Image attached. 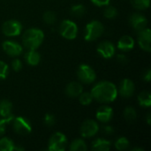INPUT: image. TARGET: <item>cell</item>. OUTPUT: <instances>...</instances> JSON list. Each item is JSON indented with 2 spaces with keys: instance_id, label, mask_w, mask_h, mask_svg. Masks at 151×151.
<instances>
[{
  "instance_id": "obj_29",
  "label": "cell",
  "mask_w": 151,
  "mask_h": 151,
  "mask_svg": "<svg viewBox=\"0 0 151 151\" xmlns=\"http://www.w3.org/2000/svg\"><path fill=\"white\" fill-rule=\"evenodd\" d=\"M79 101L82 105H88L92 103L93 101V96L90 93L88 92H85V93H81L79 96Z\"/></svg>"
},
{
  "instance_id": "obj_10",
  "label": "cell",
  "mask_w": 151,
  "mask_h": 151,
  "mask_svg": "<svg viewBox=\"0 0 151 151\" xmlns=\"http://www.w3.org/2000/svg\"><path fill=\"white\" fill-rule=\"evenodd\" d=\"M129 24L135 31L139 32L147 27L148 19H146L144 15L135 12V13H133L129 17Z\"/></svg>"
},
{
  "instance_id": "obj_40",
  "label": "cell",
  "mask_w": 151,
  "mask_h": 151,
  "mask_svg": "<svg viewBox=\"0 0 151 151\" xmlns=\"http://www.w3.org/2000/svg\"><path fill=\"white\" fill-rule=\"evenodd\" d=\"M132 151H144V150L142 149H140V148H134Z\"/></svg>"
},
{
  "instance_id": "obj_3",
  "label": "cell",
  "mask_w": 151,
  "mask_h": 151,
  "mask_svg": "<svg viewBox=\"0 0 151 151\" xmlns=\"http://www.w3.org/2000/svg\"><path fill=\"white\" fill-rule=\"evenodd\" d=\"M104 31V25L98 20H92L87 24L84 32V39L87 42H93L98 39Z\"/></svg>"
},
{
  "instance_id": "obj_24",
  "label": "cell",
  "mask_w": 151,
  "mask_h": 151,
  "mask_svg": "<svg viewBox=\"0 0 151 151\" xmlns=\"http://www.w3.org/2000/svg\"><path fill=\"white\" fill-rule=\"evenodd\" d=\"M124 118L129 123L134 122L137 119V112H136L135 109L131 106L127 107L124 111Z\"/></svg>"
},
{
  "instance_id": "obj_14",
  "label": "cell",
  "mask_w": 151,
  "mask_h": 151,
  "mask_svg": "<svg viewBox=\"0 0 151 151\" xmlns=\"http://www.w3.org/2000/svg\"><path fill=\"white\" fill-rule=\"evenodd\" d=\"M134 90H135V87H134V82L129 79H124L121 81L119 84L118 93H119V95L122 97L129 98L134 95Z\"/></svg>"
},
{
  "instance_id": "obj_13",
  "label": "cell",
  "mask_w": 151,
  "mask_h": 151,
  "mask_svg": "<svg viewBox=\"0 0 151 151\" xmlns=\"http://www.w3.org/2000/svg\"><path fill=\"white\" fill-rule=\"evenodd\" d=\"M96 50L104 58H111L115 55V46L111 42L109 41H104L100 42L96 48Z\"/></svg>"
},
{
  "instance_id": "obj_36",
  "label": "cell",
  "mask_w": 151,
  "mask_h": 151,
  "mask_svg": "<svg viewBox=\"0 0 151 151\" xmlns=\"http://www.w3.org/2000/svg\"><path fill=\"white\" fill-rule=\"evenodd\" d=\"M90 1L97 6H106L109 4L111 0H90Z\"/></svg>"
},
{
  "instance_id": "obj_8",
  "label": "cell",
  "mask_w": 151,
  "mask_h": 151,
  "mask_svg": "<svg viewBox=\"0 0 151 151\" xmlns=\"http://www.w3.org/2000/svg\"><path fill=\"white\" fill-rule=\"evenodd\" d=\"M22 31V25L19 21L10 19L5 21L2 26V32L6 36H17Z\"/></svg>"
},
{
  "instance_id": "obj_30",
  "label": "cell",
  "mask_w": 151,
  "mask_h": 151,
  "mask_svg": "<svg viewBox=\"0 0 151 151\" xmlns=\"http://www.w3.org/2000/svg\"><path fill=\"white\" fill-rule=\"evenodd\" d=\"M43 21L45 23H47L48 25H52L56 22L57 17L55 12H51V11H47L43 13Z\"/></svg>"
},
{
  "instance_id": "obj_28",
  "label": "cell",
  "mask_w": 151,
  "mask_h": 151,
  "mask_svg": "<svg viewBox=\"0 0 151 151\" xmlns=\"http://www.w3.org/2000/svg\"><path fill=\"white\" fill-rule=\"evenodd\" d=\"M107 6V5H106ZM118 15V11L115 7L113 6H107L104 11V16L106 18V19H112L114 18H116Z\"/></svg>"
},
{
  "instance_id": "obj_34",
  "label": "cell",
  "mask_w": 151,
  "mask_h": 151,
  "mask_svg": "<svg viewBox=\"0 0 151 151\" xmlns=\"http://www.w3.org/2000/svg\"><path fill=\"white\" fill-rule=\"evenodd\" d=\"M12 68L15 72H19L22 69V62L19 59H14L12 62Z\"/></svg>"
},
{
  "instance_id": "obj_22",
  "label": "cell",
  "mask_w": 151,
  "mask_h": 151,
  "mask_svg": "<svg viewBox=\"0 0 151 151\" xmlns=\"http://www.w3.org/2000/svg\"><path fill=\"white\" fill-rule=\"evenodd\" d=\"M139 104L142 107H150L151 105V95L149 91H142L138 96Z\"/></svg>"
},
{
  "instance_id": "obj_23",
  "label": "cell",
  "mask_w": 151,
  "mask_h": 151,
  "mask_svg": "<svg viewBox=\"0 0 151 151\" xmlns=\"http://www.w3.org/2000/svg\"><path fill=\"white\" fill-rule=\"evenodd\" d=\"M69 150L71 151H86L88 146L82 139H76L70 144Z\"/></svg>"
},
{
  "instance_id": "obj_11",
  "label": "cell",
  "mask_w": 151,
  "mask_h": 151,
  "mask_svg": "<svg viewBox=\"0 0 151 151\" xmlns=\"http://www.w3.org/2000/svg\"><path fill=\"white\" fill-rule=\"evenodd\" d=\"M2 46L4 51L10 57H18L23 51L22 46L14 41H4Z\"/></svg>"
},
{
  "instance_id": "obj_39",
  "label": "cell",
  "mask_w": 151,
  "mask_h": 151,
  "mask_svg": "<svg viewBox=\"0 0 151 151\" xmlns=\"http://www.w3.org/2000/svg\"><path fill=\"white\" fill-rule=\"evenodd\" d=\"M147 123L148 125H150V113H148L147 115Z\"/></svg>"
},
{
  "instance_id": "obj_2",
  "label": "cell",
  "mask_w": 151,
  "mask_h": 151,
  "mask_svg": "<svg viewBox=\"0 0 151 151\" xmlns=\"http://www.w3.org/2000/svg\"><path fill=\"white\" fill-rule=\"evenodd\" d=\"M44 39L43 32L39 28H29L27 29L22 35V43L26 49L36 50L42 43Z\"/></svg>"
},
{
  "instance_id": "obj_25",
  "label": "cell",
  "mask_w": 151,
  "mask_h": 151,
  "mask_svg": "<svg viewBox=\"0 0 151 151\" xmlns=\"http://www.w3.org/2000/svg\"><path fill=\"white\" fill-rule=\"evenodd\" d=\"M70 12L75 18H81L86 13V8L83 4H74L71 7Z\"/></svg>"
},
{
  "instance_id": "obj_32",
  "label": "cell",
  "mask_w": 151,
  "mask_h": 151,
  "mask_svg": "<svg viewBox=\"0 0 151 151\" xmlns=\"http://www.w3.org/2000/svg\"><path fill=\"white\" fill-rule=\"evenodd\" d=\"M8 72H9L8 65L5 62L0 60V80H4L8 75Z\"/></svg>"
},
{
  "instance_id": "obj_31",
  "label": "cell",
  "mask_w": 151,
  "mask_h": 151,
  "mask_svg": "<svg viewBox=\"0 0 151 151\" xmlns=\"http://www.w3.org/2000/svg\"><path fill=\"white\" fill-rule=\"evenodd\" d=\"M13 115L10 116V117H7V118H2L0 119V136H2L5 131V128H6V126L12 121L13 119Z\"/></svg>"
},
{
  "instance_id": "obj_4",
  "label": "cell",
  "mask_w": 151,
  "mask_h": 151,
  "mask_svg": "<svg viewBox=\"0 0 151 151\" xmlns=\"http://www.w3.org/2000/svg\"><path fill=\"white\" fill-rule=\"evenodd\" d=\"M59 33L64 38L73 40L77 37L78 27L73 21L70 19H65L61 22L59 26Z\"/></svg>"
},
{
  "instance_id": "obj_15",
  "label": "cell",
  "mask_w": 151,
  "mask_h": 151,
  "mask_svg": "<svg viewBox=\"0 0 151 151\" xmlns=\"http://www.w3.org/2000/svg\"><path fill=\"white\" fill-rule=\"evenodd\" d=\"M96 119L102 123H107L111 120L113 117V110L111 107L104 105L98 108L96 113Z\"/></svg>"
},
{
  "instance_id": "obj_21",
  "label": "cell",
  "mask_w": 151,
  "mask_h": 151,
  "mask_svg": "<svg viewBox=\"0 0 151 151\" xmlns=\"http://www.w3.org/2000/svg\"><path fill=\"white\" fill-rule=\"evenodd\" d=\"M12 115V104L7 100L3 99L0 101V116L2 118H7Z\"/></svg>"
},
{
  "instance_id": "obj_27",
  "label": "cell",
  "mask_w": 151,
  "mask_h": 151,
  "mask_svg": "<svg viewBox=\"0 0 151 151\" xmlns=\"http://www.w3.org/2000/svg\"><path fill=\"white\" fill-rule=\"evenodd\" d=\"M133 6L138 10H145L150 7V0H131Z\"/></svg>"
},
{
  "instance_id": "obj_7",
  "label": "cell",
  "mask_w": 151,
  "mask_h": 151,
  "mask_svg": "<svg viewBox=\"0 0 151 151\" xmlns=\"http://www.w3.org/2000/svg\"><path fill=\"white\" fill-rule=\"evenodd\" d=\"M12 127L14 132L20 135H26L32 132V127L30 122L23 117L13 118Z\"/></svg>"
},
{
  "instance_id": "obj_33",
  "label": "cell",
  "mask_w": 151,
  "mask_h": 151,
  "mask_svg": "<svg viewBox=\"0 0 151 151\" xmlns=\"http://www.w3.org/2000/svg\"><path fill=\"white\" fill-rule=\"evenodd\" d=\"M43 121H44V124H45L47 127H52V126H54L55 123H56V119H55V116H54L53 114L47 113V114L44 116Z\"/></svg>"
},
{
  "instance_id": "obj_12",
  "label": "cell",
  "mask_w": 151,
  "mask_h": 151,
  "mask_svg": "<svg viewBox=\"0 0 151 151\" xmlns=\"http://www.w3.org/2000/svg\"><path fill=\"white\" fill-rule=\"evenodd\" d=\"M138 33V42H139V45L140 47L147 51V52H150L151 50V31L150 28L146 27L139 32Z\"/></svg>"
},
{
  "instance_id": "obj_37",
  "label": "cell",
  "mask_w": 151,
  "mask_h": 151,
  "mask_svg": "<svg viewBox=\"0 0 151 151\" xmlns=\"http://www.w3.org/2000/svg\"><path fill=\"white\" fill-rule=\"evenodd\" d=\"M117 60H118V62L120 63L121 65H125V64H127V61H128L127 56L124 55V54H119V55L117 56Z\"/></svg>"
},
{
  "instance_id": "obj_19",
  "label": "cell",
  "mask_w": 151,
  "mask_h": 151,
  "mask_svg": "<svg viewBox=\"0 0 151 151\" xmlns=\"http://www.w3.org/2000/svg\"><path fill=\"white\" fill-rule=\"evenodd\" d=\"M25 60L27 65L35 66L41 61V55L35 50H30L25 54Z\"/></svg>"
},
{
  "instance_id": "obj_16",
  "label": "cell",
  "mask_w": 151,
  "mask_h": 151,
  "mask_svg": "<svg viewBox=\"0 0 151 151\" xmlns=\"http://www.w3.org/2000/svg\"><path fill=\"white\" fill-rule=\"evenodd\" d=\"M83 92L82 85L77 81L70 82L65 88V93L70 97H78Z\"/></svg>"
},
{
  "instance_id": "obj_9",
  "label": "cell",
  "mask_w": 151,
  "mask_h": 151,
  "mask_svg": "<svg viewBox=\"0 0 151 151\" xmlns=\"http://www.w3.org/2000/svg\"><path fill=\"white\" fill-rule=\"evenodd\" d=\"M99 131L98 124L92 119L85 120L81 127V134L82 137L90 138L95 136Z\"/></svg>"
},
{
  "instance_id": "obj_38",
  "label": "cell",
  "mask_w": 151,
  "mask_h": 151,
  "mask_svg": "<svg viewBox=\"0 0 151 151\" xmlns=\"http://www.w3.org/2000/svg\"><path fill=\"white\" fill-rule=\"evenodd\" d=\"M150 77H151V71L150 69H148L147 70V72L144 73V75H143V79H144V81H146L147 82H149L150 81Z\"/></svg>"
},
{
  "instance_id": "obj_5",
  "label": "cell",
  "mask_w": 151,
  "mask_h": 151,
  "mask_svg": "<svg viewBox=\"0 0 151 151\" xmlns=\"http://www.w3.org/2000/svg\"><path fill=\"white\" fill-rule=\"evenodd\" d=\"M67 139L62 133L57 132L52 134L49 140L48 150L50 151H64L66 148Z\"/></svg>"
},
{
  "instance_id": "obj_1",
  "label": "cell",
  "mask_w": 151,
  "mask_h": 151,
  "mask_svg": "<svg viewBox=\"0 0 151 151\" xmlns=\"http://www.w3.org/2000/svg\"><path fill=\"white\" fill-rule=\"evenodd\" d=\"M93 99L102 104L112 103L118 96V88L110 81H100L91 89Z\"/></svg>"
},
{
  "instance_id": "obj_26",
  "label": "cell",
  "mask_w": 151,
  "mask_h": 151,
  "mask_svg": "<svg viewBox=\"0 0 151 151\" xmlns=\"http://www.w3.org/2000/svg\"><path fill=\"white\" fill-rule=\"evenodd\" d=\"M114 146H115V149L117 150H127L129 148L130 142H129V141L126 137H120V138H119L115 142V145Z\"/></svg>"
},
{
  "instance_id": "obj_20",
  "label": "cell",
  "mask_w": 151,
  "mask_h": 151,
  "mask_svg": "<svg viewBox=\"0 0 151 151\" xmlns=\"http://www.w3.org/2000/svg\"><path fill=\"white\" fill-rule=\"evenodd\" d=\"M24 149L15 146L14 142L7 138L3 137L0 139V151H12V150H23Z\"/></svg>"
},
{
  "instance_id": "obj_17",
  "label": "cell",
  "mask_w": 151,
  "mask_h": 151,
  "mask_svg": "<svg viewBox=\"0 0 151 151\" xmlns=\"http://www.w3.org/2000/svg\"><path fill=\"white\" fill-rule=\"evenodd\" d=\"M134 46V40L130 35L122 36L118 42V49L121 51H129Z\"/></svg>"
},
{
  "instance_id": "obj_6",
  "label": "cell",
  "mask_w": 151,
  "mask_h": 151,
  "mask_svg": "<svg viewBox=\"0 0 151 151\" xmlns=\"http://www.w3.org/2000/svg\"><path fill=\"white\" fill-rule=\"evenodd\" d=\"M77 76H78V79L82 83H85V84L93 83L96 78L94 69L86 64H82L79 66L77 70Z\"/></svg>"
},
{
  "instance_id": "obj_18",
  "label": "cell",
  "mask_w": 151,
  "mask_h": 151,
  "mask_svg": "<svg viewBox=\"0 0 151 151\" xmlns=\"http://www.w3.org/2000/svg\"><path fill=\"white\" fill-rule=\"evenodd\" d=\"M111 142L106 139L98 138L95 140L92 143V150L95 151H108L110 150Z\"/></svg>"
},
{
  "instance_id": "obj_35",
  "label": "cell",
  "mask_w": 151,
  "mask_h": 151,
  "mask_svg": "<svg viewBox=\"0 0 151 151\" xmlns=\"http://www.w3.org/2000/svg\"><path fill=\"white\" fill-rule=\"evenodd\" d=\"M103 133L106 135H111L113 133H114V129L111 126H109V125H106V126H104L103 127Z\"/></svg>"
}]
</instances>
